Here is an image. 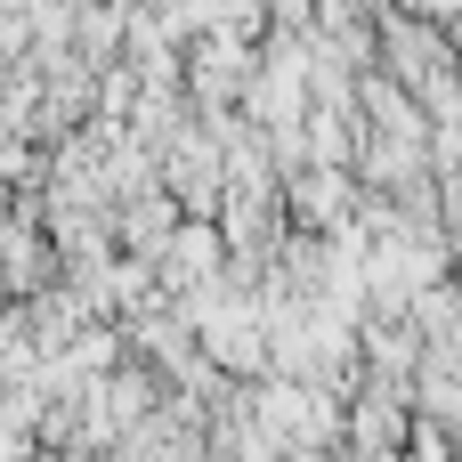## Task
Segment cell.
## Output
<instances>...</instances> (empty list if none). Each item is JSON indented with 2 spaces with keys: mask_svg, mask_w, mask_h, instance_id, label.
<instances>
[{
  "mask_svg": "<svg viewBox=\"0 0 462 462\" xmlns=\"http://www.w3.org/2000/svg\"><path fill=\"white\" fill-rule=\"evenodd\" d=\"M357 122L382 130V138H406V146L430 138V114L414 106V89H406L390 65H357Z\"/></svg>",
  "mask_w": 462,
  "mask_h": 462,
  "instance_id": "cell-1",
  "label": "cell"
},
{
  "mask_svg": "<svg viewBox=\"0 0 462 462\" xmlns=\"http://www.w3.org/2000/svg\"><path fill=\"white\" fill-rule=\"evenodd\" d=\"M414 8H422V16H439V24H447V16H462V0H414Z\"/></svg>",
  "mask_w": 462,
  "mask_h": 462,
  "instance_id": "cell-2",
  "label": "cell"
},
{
  "mask_svg": "<svg viewBox=\"0 0 462 462\" xmlns=\"http://www.w3.org/2000/svg\"><path fill=\"white\" fill-rule=\"evenodd\" d=\"M447 41H455V57H462V16H447Z\"/></svg>",
  "mask_w": 462,
  "mask_h": 462,
  "instance_id": "cell-3",
  "label": "cell"
}]
</instances>
